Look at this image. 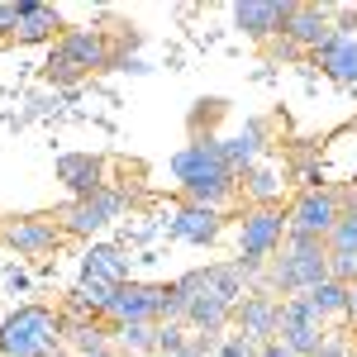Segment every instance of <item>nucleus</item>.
<instances>
[{"instance_id":"nucleus-24","label":"nucleus","mask_w":357,"mask_h":357,"mask_svg":"<svg viewBox=\"0 0 357 357\" xmlns=\"http://www.w3.org/2000/svg\"><path fill=\"white\" fill-rule=\"evenodd\" d=\"M329 252H357V191H343V215L329 234Z\"/></svg>"},{"instance_id":"nucleus-12","label":"nucleus","mask_w":357,"mask_h":357,"mask_svg":"<svg viewBox=\"0 0 357 357\" xmlns=\"http://www.w3.org/2000/svg\"><path fill=\"white\" fill-rule=\"evenodd\" d=\"M57 57H67V62H77L82 72H100V67H110V38L100 33V29L91 24H67V33L53 43Z\"/></svg>"},{"instance_id":"nucleus-4","label":"nucleus","mask_w":357,"mask_h":357,"mask_svg":"<svg viewBox=\"0 0 357 357\" xmlns=\"http://www.w3.org/2000/svg\"><path fill=\"white\" fill-rule=\"evenodd\" d=\"M286 243V210L281 205H248L238 220V262L267 267Z\"/></svg>"},{"instance_id":"nucleus-8","label":"nucleus","mask_w":357,"mask_h":357,"mask_svg":"<svg viewBox=\"0 0 357 357\" xmlns=\"http://www.w3.org/2000/svg\"><path fill=\"white\" fill-rule=\"evenodd\" d=\"M276 338H281L296 357H314L319 348H324L329 329H324V319L310 310L305 296H291V301H281V333H276Z\"/></svg>"},{"instance_id":"nucleus-22","label":"nucleus","mask_w":357,"mask_h":357,"mask_svg":"<svg viewBox=\"0 0 357 357\" xmlns=\"http://www.w3.org/2000/svg\"><path fill=\"white\" fill-rule=\"evenodd\" d=\"M114 348L134 357H158V324H114L110 329Z\"/></svg>"},{"instance_id":"nucleus-33","label":"nucleus","mask_w":357,"mask_h":357,"mask_svg":"<svg viewBox=\"0 0 357 357\" xmlns=\"http://www.w3.org/2000/svg\"><path fill=\"white\" fill-rule=\"evenodd\" d=\"M15 24H20V5L10 0V5H0V43L15 38Z\"/></svg>"},{"instance_id":"nucleus-28","label":"nucleus","mask_w":357,"mask_h":357,"mask_svg":"<svg viewBox=\"0 0 357 357\" xmlns=\"http://www.w3.org/2000/svg\"><path fill=\"white\" fill-rule=\"evenodd\" d=\"M329 281L353 286L357 281V252H329Z\"/></svg>"},{"instance_id":"nucleus-32","label":"nucleus","mask_w":357,"mask_h":357,"mask_svg":"<svg viewBox=\"0 0 357 357\" xmlns=\"http://www.w3.org/2000/svg\"><path fill=\"white\" fill-rule=\"evenodd\" d=\"M220 357H257V343H248V338H238V333H229L224 338Z\"/></svg>"},{"instance_id":"nucleus-29","label":"nucleus","mask_w":357,"mask_h":357,"mask_svg":"<svg viewBox=\"0 0 357 357\" xmlns=\"http://www.w3.org/2000/svg\"><path fill=\"white\" fill-rule=\"evenodd\" d=\"M191 343V333H186V324H158V353H181Z\"/></svg>"},{"instance_id":"nucleus-13","label":"nucleus","mask_w":357,"mask_h":357,"mask_svg":"<svg viewBox=\"0 0 357 357\" xmlns=\"http://www.w3.org/2000/svg\"><path fill=\"white\" fill-rule=\"evenodd\" d=\"M172 238H181V243H191V248H210V243H220L224 238V210H210V205H181V210H172Z\"/></svg>"},{"instance_id":"nucleus-20","label":"nucleus","mask_w":357,"mask_h":357,"mask_svg":"<svg viewBox=\"0 0 357 357\" xmlns=\"http://www.w3.org/2000/svg\"><path fill=\"white\" fill-rule=\"evenodd\" d=\"M229 319H234V305L224 301V296H215L210 286H205V291L191 301V310H186V324H191L195 333H224Z\"/></svg>"},{"instance_id":"nucleus-18","label":"nucleus","mask_w":357,"mask_h":357,"mask_svg":"<svg viewBox=\"0 0 357 357\" xmlns=\"http://www.w3.org/2000/svg\"><path fill=\"white\" fill-rule=\"evenodd\" d=\"M314 67L338 86H357V33L353 29H338L329 43L314 53Z\"/></svg>"},{"instance_id":"nucleus-7","label":"nucleus","mask_w":357,"mask_h":357,"mask_svg":"<svg viewBox=\"0 0 357 357\" xmlns=\"http://www.w3.org/2000/svg\"><path fill=\"white\" fill-rule=\"evenodd\" d=\"M62 238L67 234L57 229L53 215H10V220H0V248H10L20 257H43Z\"/></svg>"},{"instance_id":"nucleus-5","label":"nucleus","mask_w":357,"mask_h":357,"mask_svg":"<svg viewBox=\"0 0 357 357\" xmlns=\"http://www.w3.org/2000/svg\"><path fill=\"white\" fill-rule=\"evenodd\" d=\"M124 210H129V191L105 186V191L91 195V200H67L53 220H57V229H62L67 238H96V234H100V229H110Z\"/></svg>"},{"instance_id":"nucleus-6","label":"nucleus","mask_w":357,"mask_h":357,"mask_svg":"<svg viewBox=\"0 0 357 357\" xmlns=\"http://www.w3.org/2000/svg\"><path fill=\"white\" fill-rule=\"evenodd\" d=\"M338 215H343V195H338V191H329V186H319V191H301L296 200H291V210H286V229L329 243Z\"/></svg>"},{"instance_id":"nucleus-35","label":"nucleus","mask_w":357,"mask_h":357,"mask_svg":"<svg viewBox=\"0 0 357 357\" xmlns=\"http://www.w3.org/2000/svg\"><path fill=\"white\" fill-rule=\"evenodd\" d=\"M257 357H296V353H291L281 338H272V343H262V348H257Z\"/></svg>"},{"instance_id":"nucleus-1","label":"nucleus","mask_w":357,"mask_h":357,"mask_svg":"<svg viewBox=\"0 0 357 357\" xmlns=\"http://www.w3.org/2000/svg\"><path fill=\"white\" fill-rule=\"evenodd\" d=\"M172 176L181 181L191 205L224 210L238 195V172L224 158V138H191L186 148H176L172 153Z\"/></svg>"},{"instance_id":"nucleus-30","label":"nucleus","mask_w":357,"mask_h":357,"mask_svg":"<svg viewBox=\"0 0 357 357\" xmlns=\"http://www.w3.org/2000/svg\"><path fill=\"white\" fill-rule=\"evenodd\" d=\"M0 286H5L10 296H24V291H29V286H33V281H29V272H24V267H20V262H10V267L0 272Z\"/></svg>"},{"instance_id":"nucleus-21","label":"nucleus","mask_w":357,"mask_h":357,"mask_svg":"<svg viewBox=\"0 0 357 357\" xmlns=\"http://www.w3.org/2000/svg\"><path fill=\"white\" fill-rule=\"evenodd\" d=\"M243 191H248L252 205H281V195H286V176H281L272 162H257L243 176Z\"/></svg>"},{"instance_id":"nucleus-3","label":"nucleus","mask_w":357,"mask_h":357,"mask_svg":"<svg viewBox=\"0 0 357 357\" xmlns=\"http://www.w3.org/2000/svg\"><path fill=\"white\" fill-rule=\"evenodd\" d=\"M62 314L48 305H20L0 324V357H57Z\"/></svg>"},{"instance_id":"nucleus-10","label":"nucleus","mask_w":357,"mask_h":357,"mask_svg":"<svg viewBox=\"0 0 357 357\" xmlns=\"http://www.w3.org/2000/svg\"><path fill=\"white\" fill-rule=\"evenodd\" d=\"M291 10H296V0H243V5H234V29L252 43H272L286 33Z\"/></svg>"},{"instance_id":"nucleus-26","label":"nucleus","mask_w":357,"mask_h":357,"mask_svg":"<svg viewBox=\"0 0 357 357\" xmlns=\"http://www.w3.org/2000/svg\"><path fill=\"white\" fill-rule=\"evenodd\" d=\"M224 114H229V105H224L220 96L195 100V110L186 114V129H191V138H215V124H220Z\"/></svg>"},{"instance_id":"nucleus-31","label":"nucleus","mask_w":357,"mask_h":357,"mask_svg":"<svg viewBox=\"0 0 357 357\" xmlns=\"http://www.w3.org/2000/svg\"><path fill=\"white\" fill-rule=\"evenodd\" d=\"M314 357H357V348L343 338V333H329V338H324V348H319Z\"/></svg>"},{"instance_id":"nucleus-15","label":"nucleus","mask_w":357,"mask_h":357,"mask_svg":"<svg viewBox=\"0 0 357 357\" xmlns=\"http://www.w3.org/2000/svg\"><path fill=\"white\" fill-rule=\"evenodd\" d=\"M57 181L72 191V200H91L96 191H105V158L100 153H62L57 158Z\"/></svg>"},{"instance_id":"nucleus-14","label":"nucleus","mask_w":357,"mask_h":357,"mask_svg":"<svg viewBox=\"0 0 357 357\" xmlns=\"http://www.w3.org/2000/svg\"><path fill=\"white\" fill-rule=\"evenodd\" d=\"M333 33H338V24H333V5H296V10H291V24H286L281 38H291L301 53H319Z\"/></svg>"},{"instance_id":"nucleus-34","label":"nucleus","mask_w":357,"mask_h":357,"mask_svg":"<svg viewBox=\"0 0 357 357\" xmlns=\"http://www.w3.org/2000/svg\"><path fill=\"white\" fill-rule=\"evenodd\" d=\"M272 57H276V62H296V57H301V48H296L291 38H272Z\"/></svg>"},{"instance_id":"nucleus-23","label":"nucleus","mask_w":357,"mask_h":357,"mask_svg":"<svg viewBox=\"0 0 357 357\" xmlns=\"http://www.w3.org/2000/svg\"><path fill=\"white\" fill-rule=\"evenodd\" d=\"M305 301H310V310L329 324V319H343V314H348V286H338V281H319L314 291H305Z\"/></svg>"},{"instance_id":"nucleus-11","label":"nucleus","mask_w":357,"mask_h":357,"mask_svg":"<svg viewBox=\"0 0 357 357\" xmlns=\"http://www.w3.org/2000/svg\"><path fill=\"white\" fill-rule=\"evenodd\" d=\"M158 296H162V286L124 281V286H114L110 305H105V319L110 324H158Z\"/></svg>"},{"instance_id":"nucleus-2","label":"nucleus","mask_w":357,"mask_h":357,"mask_svg":"<svg viewBox=\"0 0 357 357\" xmlns=\"http://www.w3.org/2000/svg\"><path fill=\"white\" fill-rule=\"evenodd\" d=\"M319 281H329V243L286 229V243H281V252L267 262V272H262V286H257V291H272V296L281 291V296L291 301V296L314 291Z\"/></svg>"},{"instance_id":"nucleus-27","label":"nucleus","mask_w":357,"mask_h":357,"mask_svg":"<svg viewBox=\"0 0 357 357\" xmlns=\"http://www.w3.org/2000/svg\"><path fill=\"white\" fill-rule=\"evenodd\" d=\"M86 77H91V72H82V67H77V62H67V57H57V53H48V62H43V82L53 86H62V91H67V86H82Z\"/></svg>"},{"instance_id":"nucleus-37","label":"nucleus","mask_w":357,"mask_h":357,"mask_svg":"<svg viewBox=\"0 0 357 357\" xmlns=\"http://www.w3.org/2000/svg\"><path fill=\"white\" fill-rule=\"evenodd\" d=\"M158 357H172V353H158Z\"/></svg>"},{"instance_id":"nucleus-25","label":"nucleus","mask_w":357,"mask_h":357,"mask_svg":"<svg viewBox=\"0 0 357 357\" xmlns=\"http://www.w3.org/2000/svg\"><path fill=\"white\" fill-rule=\"evenodd\" d=\"M205 272H210V291H215V296H224L229 305H238L248 296V281L238 276V267H234V262H210Z\"/></svg>"},{"instance_id":"nucleus-16","label":"nucleus","mask_w":357,"mask_h":357,"mask_svg":"<svg viewBox=\"0 0 357 357\" xmlns=\"http://www.w3.org/2000/svg\"><path fill=\"white\" fill-rule=\"evenodd\" d=\"M124 281H134V276H129V257L114 243H91L82 252V286H105V291H114Z\"/></svg>"},{"instance_id":"nucleus-19","label":"nucleus","mask_w":357,"mask_h":357,"mask_svg":"<svg viewBox=\"0 0 357 357\" xmlns=\"http://www.w3.org/2000/svg\"><path fill=\"white\" fill-rule=\"evenodd\" d=\"M262 153H267V119H243L238 134L224 138V158H229V167L238 176H248L252 167L262 162Z\"/></svg>"},{"instance_id":"nucleus-9","label":"nucleus","mask_w":357,"mask_h":357,"mask_svg":"<svg viewBox=\"0 0 357 357\" xmlns=\"http://www.w3.org/2000/svg\"><path fill=\"white\" fill-rule=\"evenodd\" d=\"M234 333L248 338V343H272L276 333H281V301H276L272 291H248L243 301L234 305Z\"/></svg>"},{"instance_id":"nucleus-17","label":"nucleus","mask_w":357,"mask_h":357,"mask_svg":"<svg viewBox=\"0 0 357 357\" xmlns=\"http://www.w3.org/2000/svg\"><path fill=\"white\" fill-rule=\"evenodd\" d=\"M20 5V24H15V38L10 43H57L67 33V20L53 5H38V0H15Z\"/></svg>"},{"instance_id":"nucleus-36","label":"nucleus","mask_w":357,"mask_h":357,"mask_svg":"<svg viewBox=\"0 0 357 357\" xmlns=\"http://www.w3.org/2000/svg\"><path fill=\"white\" fill-rule=\"evenodd\" d=\"M343 319H348V324H357V281L348 286V314H343Z\"/></svg>"}]
</instances>
